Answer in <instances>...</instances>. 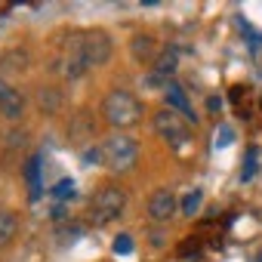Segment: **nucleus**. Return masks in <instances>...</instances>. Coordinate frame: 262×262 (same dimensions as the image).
I'll list each match as a JSON object with an SVG mask.
<instances>
[{
  "mask_svg": "<svg viewBox=\"0 0 262 262\" xmlns=\"http://www.w3.org/2000/svg\"><path fill=\"white\" fill-rule=\"evenodd\" d=\"M16 228H19V219H16V213H10V210H0V247H7V244L16 237Z\"/></svg>",
  "mask_w": 262,
  "mask_h": 262,
  "instance_id": "nucleus-12",
  "label": "nucleus"
},
{
  "mask_svg": "<svg viewBox=\"0 0 262 262\" xmlns=\"http://www.w3.org/2000/svg\"><path fill=\"white\" fill-rule=\"evenodd\" d=\"M253 173H256V151H250V155H247V170H244V176H241V179L247 182Z\"/></svg>",
  "mask_w": 262,
  "mask_h": 262,
  "instance_id": "nucleus-20",
  "label": "nucleus"
},
{
  "mask_svg": "<svg viewBox=\"0 0 262 262\" xmlns=\"http://www.w3.org/2000/svg\"><path fill=\"white\" fill-rule=\"evenodd\" d=\"M256 262H262V253H256Z\"/></svg>",
  "mask_w": 262,
  "mask_h": 262,
  "instance_id": "nucleus-24",
  "label": "nucleus"
},
{
  "mask_svg": "<svg viewBox=\"0 0 262 262\" xmlns=\"http://www.w3.org/2000/svg\"><path fill=\"white\" fill-rule=\"evenodd\" d=\"M53 198H56V201H71V198H74V182H71V179H62V182H56V188H53Z\"/></svg>",
  "mask_w": 262,
  "mask_h": 262,
  "instance_id": "nucleus-16",
  "label": "nucleus"
},
{
  "mask_svg": "<svg viewBox=\"0 0 262 262\" xmlns=\"http://www.w3.org/2000/svg\"><path fill=\"white\" fill-rule=\"evenodd\" d=\"M96 161H105L102 148H93V151H83V164H96Z\"/></svg>",
  "mask_w": 262,
  "mask_h": 262,
  "instance_id": "nucleus-21",
  "label": "nucleus"
},
{
  "mask_svg": "<svg viewBox=\"0 0 262 262\" xmlns=\"http://www.w3.org/2000/svg\"><path fill=\"white\" fill-rule=\"evenodd\" d=\"M102 155H105V167L114 170V173H126L133 170L136 158H139V145L133 136H123V133H114L102 142Z\"/></svg>",
  "mask_w": 262,
  "mask_h": 262,
  "instance_id": "nucleus-2",
  "label": "nucleus"
},
{
  "mask_svg": "<svg viewBox=\"0 0 262 262\" xmlns=\"http://www.w3.org/2000/svg\"><path fill=\"white\" fill-rule=\"evenodd\" d=\"M213 139H216V142H213L216 148H228V145H231V139H234V133H231L228 126H219L216 133H213Z\"/></svg>",
  "mask_w": 262,
  "mask_h": 262,
  "instance_id": "nucleus-19",
  "label": "nucleus"
},
{
  "mask_svg": "<svg viewBox=\"0 0 262 262\" xmlns=\"http://www.w3.org/2000/svg\"><path fill=\"white\" fill-rule=\"evenodd\" d=\"M123 204H126L123 188H117V185H105V188H99V194H96L93 204H90V222H93L96 228L114 222V219L120 216Z\"/></svg>",
  "mask_w": 262,
  "mask_h": 262,
  "instance_id": "nucleus-3",
  "label": "nucleus"
},
{
  "mask_svg": "<svg viewBox=\"0 0 262 262\" xmlns=\"http://www.w3.org/2000/svg\"><path fill=\"white\" fill-rule=\"evenodd\" d=\"M176 253H179V256H198V253H201V237H185Z\"/></svg>",
  "mask_w": 262,
  "mask_h": 262,
  "instance_id": "nucleus-18",
  "label": "nucleus"
},
{
  "mask_svg": "<svg viewBox=\"0 0 262 262\" xmlns=\"http://www.w3.org/2000/svg\"><path fill=\"white\" fill-rule=\"evenodd\" d=\"M25 176H28V185H31V201L40 198V155H34L25 167Z\"/></svg>",
  "mask_w": 262,
  "mask_h": 262,
  "instance_id": "nucleus-14",
  "label": "nucleus"
},
{
  "mask_svg": "<svg viewBox=\"0 0 262 262\" xmlns=\"http://www.w3.org/2000/svg\"><path fill=\"white\" fill-rule=\"evenodd\" d=\"M207 108H210L213 114H219V108H222V99H219V96H210V99H207Z\"/></svg>",
  "mask_w": 262,
  "mask_h": 262,
  "instance_id": "nucleus-22",
  "label": "nucleus"
},
{
  "mask_svg": "<svg viewBox=\"0 0 262 262\" xmlns=\"http://www.w3.org/2000/svg\"><path fill=\"white\" fill-rule=\"evenodd\" d=\"M102 117L114 126V129H126V126H136L142 120V105L133 93L126 90H111L102 102Z\"/></svg>",
  "mask_w": 262,
  "mask_h": 262,
  "instance_id": "nucleus-1",
  "label": "nucleus"
},
{
  "mask_svg": "<svg viewBox=\"0 0 262 262\" xmlns=\"http://www.w3.org/2000/svg\"><path fill=\"white\" fill-rule=\"evenodd\" d=\"M155 133L167 142V145H173V148H182L185 142H188V120L182 117V114H176L173 108H164V111H158L155 114Z\"/></svg>",
  "mask_w": 262,
  "mask_h": 262,
  "instance_id": "nucleus-5",
  "label": "nucleus"
},
{
  "mask_svg": "<svg viewBox=\"0 0 262 262\" xmlns=\"http://www.w3.org/2000/svg\"><path fill=\"white\" fill-rule=\"evenodd\" d=\"M228 99H231V105H234V111H237L241 117H250V90H247V86L234 83V86L228 90Z\"/></svg>",
  "mask_w": 262,
  "mask_h": 262,
  "instance_id": "nucleus-11",
  "label": "nucleus"
},
{
  "mask_svg": "<svg viewBox=\"0 0 262 262\" xmlns=\"http://www.w3.org/2000/svg\"><path fill=\"white\" fill-rule=\"evenodd\" d=\"M151 247H155V250H161V247H164V231H158V228L151 231Z\"/></svg>",
  "mask_w": 262,
  "mask_h": 262,
  "instance_id": "nucleus-23",
  "label": "nucleus"
},
{
  "mask_svg": "<svg viewBox=\"0 0 262 262\" xmlns=\"http://www.w3.org/2000/svg\"><path fill=\"white\" fill-rule=\"evenodd\" d=\"M59 74L65 80H77L90 71V62H86V53H83V40H80V31H68V40L62 43V53H59Z\"/></svg>",
  "mask_w": 262,
  "mask_h": 262,
  "instance_id": "nucleus-4",
  "label": "nucleus"
},
{
  "mask_svg": "<svg viewBox=\"0 0 262 262\" xmlns=\"http://www.w3.org/2000/svg\"><path fill=\"white\" fill-rule=\"evenodd\" d=\"M111 250H114L117 256L133 253V237H129V234H117V237H114V244H111Z\"/></svg>",
  "mask_w": 262,
  "mask_h": 262,
  "instance_id": "nucleus-17",
  "label": "nucleus"
},
{
  "mask_svg": "<svg viewBox=\"0 0 262 262\" xmlns=\"http://www.w3.org/2000/svg\"><path fill=\"white\" fill-rule=\"evenodd\" d=\"M155 74H158L164 83H167V77H173V74H176V50H173V47H170L158 62H155Z\"/></svg>",
  "mask_w": 262,
  "mask_h": 262,
  "instance_id": "nucleus-13",
  "label": "nucleus"
},
{
  "mask_svg": "<svg viewBox=\"0 0 262 262\" xmlns=\"http://www.w3.org/2000/svg\"><path fill=\"white\" fill-rule=\"evenodd\" d=\"M22 111H25V96L0 77V114H4L7 120H19Z\"/></svg>",
  "mask_w": 262,
  "mask_h": 262,
  "instance_id": "nucleus-8",
  "label": "nucleus"
},
{
  "mask_svg": "<svg viewBox=\"0 0 262 262\" xmlns=\"http://www.w3.org/2000/svg\"><path fill=\"white\" fill-rule=\"evenodd\" d=\"M129 53H133V59L136 62H151L155 59V53H158V43H155V37L151 34H136L133 40H129Z\"/></svg>",
  "mask_w": 262,
  "mask_h": 262,
  "instance_id": "nucleus-10",
  "label": "nucleus"
},
{
  "mask_svg": "<svg viewBox=\"0 0 262 262\" xmlns=\"http://www.w3.org/2000/svg\"><path fill=\"white\" fill-rule=\"evenodd\" d=\"M176 210H179V201H176V194L167 191V188H158V191L148 198V216H151L155 222H170V219L176 216Z\"/></svg>",
  "mask_w": 262,
  "mask_h": 262,
  "instance_id": "nucleus-7",
  "label": "nucleus"
},
{
  "mask_svg": "<svg viewBox=\"0 0 262 262\" xmlns=\"http://www.w3.org/2000/svg\"><path fill=\"white\" fill-rule=\"evenodd\" d=\"M80 40H83V53H86L90 68H102L111 59L114 47H111V34L108 31H102V28H83Z\"/></svg>",
  "mask_w": 262,
  "mask_h": 262,
  "instance_id": "nucleus-6",
  "label": "nucleus"
},
{
  "mask_svg": "<svg viewBox=\"0 0 262 262\" xmlns=\"http://www.w3.org/2000/svg\"><path fill=\"white\" fill-rule=\"evenodd\" d=\"M201 204H204V191H201V188H191V191L182 198V216H198Z\"/></svg>",
  "mask_w": 262,
  "mask_h": 262,
  "instance_id": "nucleus-15",
  "label": "nucleus"
},
{
  "mask_svg": "<svg viewBox=\"0 0 262 262\" xmlns=\"http://www.w3.org/2000/svg\"><path fill=\"white\" fill-rule=\"evenodd\" d=\"M164 93H167V102H170V105H173L176 111H182V117H185L188 123H198V117H194V111H191V102H188V96H185V90H182L179 83L167 80Z\"/></svg>",
  "mask_w": 262,
  "mask_h": 262,
  "instance_id": "nucleus-9",
  "label": "nucleus"
}]
</instances>
